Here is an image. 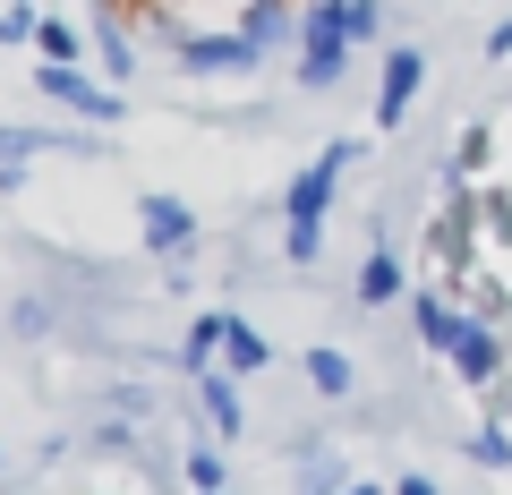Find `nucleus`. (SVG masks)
<instances>
[{
	"label": "nucleus",
	"mask_w": 512,
	"mask_h": 495,
	"mask_svg": "<svg viewBox=\"0 0 512 495\" xmlns=\"http://www.w3.org/2000/svg\"><path fill=\"white\" fill-rule=\"evenodd\" d=\"M410 291V274H402V248H393V231H367V257H359V274H350V299L359 308H393V299Z\"/></svg>",
	"instance_id": "7"
},
{
	"label": "nucleus",
	"mask_w": 512,
	"mask_h": 495,
	"mask_svg": "<svg viewBox=\"0 0 512 495\" xmlns=\"http://www.w3.org/2000/svg\"><path fill=\"white\" fill-rule=\"evenodd\" d=\"M188 487H197V495H222V487H231V470H222L214 444H188Z\"/></svg>",
	"instance_id": "22"
},
{
	"label": "nucleus",
	"mask_w": 512,
	"mask_h": 495,
	"mask_svg": "<svg viewBox=\"0 0 512 495\" xmlns=\"http://www.w3.org/2000/svg\"><path fill=\"white\" fill-rule=\"evenodd\" d=\"M359 137H333V146H316L308 163H299V180L282 188V257L291 265H316L325 257V222H333V197H342L350 163H359Z\"/></svg>",
	"instance_id": "1"
},
{
	"label": "nucleus",
	"mask_w": 512,
	"mask_h": 495,
	"mask_svg": "<svg viewBox=\"0 0 512 495\" xmlns=\"http://www.w3.org/2000/svg\"><path fill=\"white\" fill-rule=\"evenodd\" d=\"M453 376H461L470 393H495V385L512 376V342L487 325V316H470V325H461V342H453Z\"/></svg>",
	"instance_id": "6"
},
{
	"label": "nucleus",
	"mask_w": 512,
	"mask_h": 495,
	"mask_svg": "<svg viewBox=\"0 0 512 495\" xmlns=\"http://www.w3.org/2000/svg\"><path fill=\"white\" fill-rule=\"evenodd\" d=\"M222 495H231V487H222Z\"/></svg>",
	"instance_id": "27"
},
{
	"label": "nucleus",
	"mask_w": 512,
	"mask_h": 495,
	"mask_svg": "<svg viewBox=\"0 0 512 495\" xmlns=\"http://www.w3.org/2000/svg\"><path fill=\"white\" fill-rule=\"evenodd\" d=\"M308 385L325 393V402H350V393H359V359H350L342 342H316L308 350Z\"/></svg>",
	"instance_id": "15"
},
{
	"label": "nucleus",
	"mask_w": 512,
	"mask_h": 495,
	"mask_svg": "<svg viewBox=\"0 0 512 495\" xmlns=\"http://www.w3.org/2000/svg\"><path fill=\"white\" fill-rule=\"evenodd\" d=\"M291 470H299V495H342V487H350L342 453H333L325 436H299V444H291Z\"/></svg>",
	"instance_id": "13"
},
{
	"label": "nucleus",
	"mask_w": 512,
	"mask_h": 495,
	"mask_svg": "<svg viewBox=\"0 0 512 495\" xmlns=\"http://www.w3.org/2000/svg\"><path fill=\"white\" fill-rule=\"evenodd\" d=\"M461 461H470V470H487V478H504V470H512V427H504V419L461 427Z\"/></svg>",
	"instance_id": "16"
},
{
	"label": "nucleus",
	"mask_w": 512,
	"mask_h": 495,
	"mask_svg": "<svg viewBox=\"0 0 512 495\" xmlns=\"http://www.w3.org/2000/svg\"><path fill=\"white\" fill-rule=\"evenodd\" d=\"M487 154H495V129H487V120H470V129L453 137V154H444V188H470L478 171H487Z\"/></svg>",
	"instance_id": "18"
},
{
	"label": "nucleus",
	"mask_w": 512,
	"mask_h": 495,
	"mask_svg": "<svg viewBox=\"0 0 512 495\" xmlns=\"http://www.w3.org/2000/svg\"><path fill=\"white\" fill-rule=\"evenodd\" d=\"M180 367H188V376H205V367H222V316H197V325L180 333Z\"/></svg>",
	"instance_id": "19"
},
{
	"label": "nucleus",
	"mask_w": 512,
	"mask_h": 495,
	"mask_svg": "<svg viewBox=\"0 0 512 495\" xmlns=\"http://www.w3.org/2000/svg\"><path fill=\"white\" fill-rule=\"evenodd\" d=\"M35 86H43V103L77 111V120H94V129H111V120L128 111V94L111 86V77H94L86 60H35Z\"/></svg>",
	"instance_id": "3"
},
{
	"label": "nucleus",
	"mask_w": 512,
	"mask_h": 495,
	"mask_svg": "<svg viewBox=\"0 0 512 495\" xmlns=\"http://www.w3.org/2000/svg\"><path fill=\"white\" fill-rule=\"evenodd\" d=\"M197 410H205V436H248V402H239V376L231 367H205L197 376Z\"/></svg>",
	"instance_id": "11"
},
{
	"label": "nucleus",
	"mask_w": 512,
	"mask_h": 495,
	"mask_svg": "<svg viewBox=\"0 0 512 495\" xmlns=\"http://www.w3.org/2000/svg\"><path fill=\"white\" fill-rule=\"evenodd\" d=\"M461 325H470V308H461L444 282H427V291H410V333H419V350H436V359H453Z\"/></svg>",
	"instance_id": "8"
},
{
	"label": "nucleus",
	"mask_w": 512,
	"mask_h": 495,
	"mask_svg": "<svg viewBox=\"0 0 512 495\" xmlns=\"http://www.w3.org/2000/svg\"><path fill=\"white\" fill-rule=\"evenodd\" d=\"M35 154H103L94 129H9L0 120V171H26Z\"/></svg>",
	"instance_id": "10"
},
{
	"label": "nucleus",
	"mask_w": 512,
	"mask_h": 495,
	"mask_svg": "<svg viewBox=\"0 0 512 495\" xmlns=\"http://www.w3.org/2000/svg\"><path fill=\"white\" fill-rule=\"evenodd\" d=\"M350 52H359V43L333 26V9H325V0H308V9H299V52H291L299 94H333L350 77Z\"/></svg>",
	"instance_id": "2"
},
{
	"label": "nucleus",
	"mask_w": 512,
	"mask_h": 495,
	"mask_svg": "<svg viewBox=\"0 0 512 495\" xmlns=\"http://www.w3.org/2000/svg\"><path fill=\"white\" fill-rule=\"evenodd\" d=\"M478 52H487V60H512V18H495V26H487V43H478Z\"/></svg>",
	"instance_id": "24"
},
{
	"label": "nucleus",
	"mask_w": 512,
	"mask_h": 495,
	"mask_svg": "<svg viewBox=\"0 0 512 495\" xmlns=\"http://www.w3.org/2000/svg\"><path fill=\"white\" fill-rule=\"evenodd\" d=\"M86 35H94V60H103V77H111V86H128V77H137V43L120 35V18H111V9H94Z\"/></svg>",
	"instance_id": "17"
},
{
	"label": "nucleus",
	"mask_w": 512,
	"mask_h": 495,
	"mask_svg": "<svg viewBox=\"0 0 512 495\" xmlns=\"http://www.w3.org/2000/svg\"><path fill=\"white\" fill-rule=\"evenodd\" d=\"M333 9V26H342L350 43H376L384 35V0H325Z\"/></svg>",
	"instance_id": "21"
},
{
	"label": "nucleus",
	"mask_w": 512,
	"mask_h": 495,
	"mask_svg": "<svg viewBox=\"0 0 512 495\" xmlns=\"http://www.w3.org/2000/svg\"><path fill=\"white\" fill-rule=\"evenodd\" d=\"M342 495H393V487H376V478H350V487Z\"/></svg>",
	"instance_id": "26"
},
{
	"label": "nucleus",
	"mask_w": 512,
	"mask_h": 495,
	"mask_svg": "<svg viewBox=\"0 0 512 495\" xmlns=\"http://www.w3.org/2000/svg\"><path fill=\"white\" fill-rule=\"evenodd\" d=\"M222 367H231V376H265V367H274V342H265L248 316H222Z\"/></svg>",
	"instance_id": "14"
},
{
	"label": "nucleus",
	"mask_w": 512,
	"mask_h": 495,
	"mask_svg": "<svg viewBox=\"0 0 512 495\" xmlns=\"http://www.w3.org/2000/svg\"><path fill=\"white\" fill-rule=\"evenodd\" d=\"M419 94H427V52H419V43H393L384 69H376V129L393 137L410 111H419Z\"/></svg>",
	"instance_id": "4"
},
{
	"label": "nucleus",
	"mask_w": 512,
	"mask_h": 495,
	"mask_svg": "<svg viewBox=\"0 0 512 495\" xmlns=\"http://www.w3.org/2000/svg\"><path fill=\"white\" fill-rule=\"evenodd\" d=\"M86 52H94V35H86V26H69V18H43L35 60H86Z\"/></svg>",
	"instance_id": "20"
},
{
	"label": "nucleus",
	"mask_w": 512,
	"mask_h": 495,
	"mask_svg": "<svg viewBox=\"0 0 512 495\" xmlns=\"http://www.w3.org/2000/svg\"><path fill=\"white\" fill-rule=\"evenodd\" d=\"M35 35H43V9L35 0H9V9H0V43L18 52V43H35Z\"/></svg>",
	"instance_id": "23"
},
{
	"label": "nucleus",
	"mask_w": 512,
	"mask_h": 495,
	"mask_svg": "<svg viewBox=\"0 0 512 495\" xmlns=\"http://www.w3.org/2000/svg\"><path fill=\"white\" fill-rule=\"evenodd\" d=\"M180 69L188 77H248V69H265V52L239 26H197V35H180Z\"/></svg>",
	"instance_id": "5"
},
{
	"label": "nucleus",
	"mask_w": 512,
	"mask_h": 495,
	"mask_svg": "<svg viewBox=\"0 0 512 495\" xmlns=\"http://www.w3.org/2000/svg\"><path fill=\"white\" fill-rule=\"evenodd\" d=\"M393 495H444V487H436L427 470H402V478H393Z\"/></svg>",
	"instance_id": "25"
},
{
	"label": "nucleus",
	"mask_w": 512,
	"mask_h": 495,
	"mask_svg": "<svg viewBox=\"0 0 512 495\" xmlns=\"http://www.w3.org/2000/svg\"><path fill=\"white\" fill-rule=\"evenodd\" d=\"M239 35H248L265 60L299 52V0H248V9H239Z\"/></svg>",
	"instance_id": "12"
},
{
	"label": "nucleus",
	"mask_w": 512,
	"mask_h": 495,
	"mask_svg": "<svg viewBox=\"0 0 512 495\" xmlns=\"http://www.w3.org/2000/svg\"><path fill=\"white\" fill-rule=\"evenodd\" d=\"M137 239H146L154 257H188L197 248V205L188 197H146L137 205Z\"/></svg>",
	"instance_id": "9"
}]
</instances>
